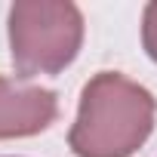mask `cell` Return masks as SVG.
<instances>
[{
    "label": "cell",
    "instance_id": "3957f363",
    "mask_svg": "<svg viewBox=\"0 0 157 157\" xmlns=\"http://www.w3.org/2000/svg\"><path fill=\"white\" fill-rule=\"evenodd\" d=\"M59 114V99L43 86H22L0 77V139H25L43 132Z\"/></svg>",
    "mask_w": 157,
    "mask_h": 157
},
{
    "label": "cell",
    "instance_id": "7a4b0ae2",
    "mask_svg": "<svg viewBox=\"0 0 157 157\" xmlns=\"http://www.w3.org/2000/svg\"><path fill=\"white\" fill-rule=\"evenodd\" d=\"M83 43V13L68 0H22L10 6V52L22 77L59 74Z\"/></svg>",
    "mask_w": 157,
    "mask_h": 157
},
{
    "label": "cell",
    "instance_id": "6da1fadb",
    "mask_svg": "<svg viewBox=\"0 0 157 157\" xmlns=\"http://www.w3.org/2000/svg\"><path fill=\"white\" fill-rule=\"evenodd\" d=\"M154 96L117 71H99L80 93L68 145L77 157H132L154 129Z\"/></svg>",
    "mask_w": 157,
    "mask_h": 157
},
{
    "label": "cell",
    "instance_id": "277c9868",
    "mask_svg": "<svg viewBox=\"0 0 157 157\" xmlns=\"http://www.w3.org/2000/svg\"><path fill=\"white\" fill-rule=\"evenodd\" d=\"M142 43H145V52L151 56V62H157V0L148 3L142 13Z\"/></svg>",
    "mask_w": 157,
    "mask_h": 157
}]
</instances>
